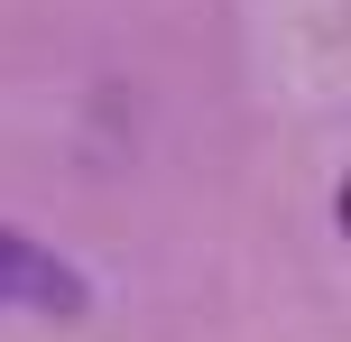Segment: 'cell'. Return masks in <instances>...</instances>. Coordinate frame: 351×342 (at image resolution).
Wrapping results in <instances>:
<instances>
[{"label": "cell", "instance_id": "6da1fadb", "mask_svg": "<svg viewBox=\"0 0 351 342\" xmlns=\"http://www.w3.org/2000/svg\"><path fill=\"white\" fill-rule=\"evenodd\" d=\"M0 306H47V315H74V306H84V287H74V278L56 269L37 241L0 232Z\"/></svg>", "mask_w": 351, "mask_h": 342}]
</instances>
